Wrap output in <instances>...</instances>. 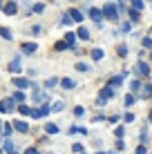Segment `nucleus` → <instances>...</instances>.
Returning <instances> with one entry per match:
<instances>
[{"mask_svg":"<svg viewBox=\"0 0 152 154\" xmlns=\"http://www.w3.org/2000/svg\"><path fill=\"white\" fill-rule=\"evenodd\" d=\"M101 14H103V18H107V20H116L119 18V7L114 2H107L105 7H103Z\"/></svg>","mask_w":152,"mask_h":154,"instance_id":"1","label":"nucleus"},{"mask_svg":"<svg viewBox=\"0 0 152 154\" xmlns=\"http://www.w3.org/2000/svg\"><path fill=\"white\" fill-rule=\"evenodd\" d=\"M11 85H16L18 89H27V87H34V83H31L29 78H20V76L11 78Z\"/></svg>","mask_w":152,"mask_h":154,"instance_id":"2","label":"nucleus"},{"mask_svg":"<svg viewBox=\"0 0 152 154\" xmlns=\"http://www.w3.org/2000/svg\"><path fill=\"white\" fill-rule=\"evenodd\" d=\"M112 96H114V89H112V87H107V85H105V87L101 89V94H98V105H103L105 100H110Z\"/></svg>","mask_w":152,"mask_h":154,"instance_id":"3","label":"nucleus"},{"mask_svg":"<svg viewBox=\"0 0 152 154\" xmlns=\"http://www.w3.org/2000/svg\"><path fill=\"white\" fill-rule=\"evenodd\" d=\"M2 11H5V16H16V14H18V5H16V2H5Z\"/></svg>","mask_w":152,"mask_h":154,"instance_id":"4","label":"nucleus"},{"mask_svg":"<svg viewBox=\"0 0 152 154\" xmlns=\"http://www.w3.org/2000/svg\"><path fill=\"white\" fill-rule=\"evenodd\" d=\"M90 18L98 25V27L103 25V14H101V9H90Z\"/></svg>","mask_w":152,"mask_h":154,"instance_id":"5","label":"nucleus"},{"mask_svg":"<svg viewBox=\"0 0 152 154\" xmlns=\"http://www.w3.org/2000/svg\"><path fill=\"white\" fill-rule=\"evenodd\" d=\"M65 45L70 47V49H76V36L72 34V31H65Z\"/></svg>","mask_w":152,"mask_h":154,"instance_id":"6","label":"nucleus"},{"mask_svg":"<svg viewBox=\"0 0 152 154\" xmlns=\"http://www.w3.org/2000/svg\"><path fill=\"white\" fill-rule=\"evenodd\" d=\"M67 16L72 18V23H83V11H78V9H70Z\"/></svg>","mask_w":152,"mask_h":154,"instance_id":"7","label":"nucleus"},{"mask_svg":"<svg viewBox=\"0 0 152 154\" xmlns=\"http://www.w3.org/2000/svg\"><path fill=\"white\" fill-rule=\"evenodd\" d=\"M14 130L20 132V134H25V132H29V125L25 123V121H16V123H14Z\"/></svg>","mask_w":152,"mask_h":154,"instance_id":"8","label":"nucleus"},{"mask_svg":"<svg viewBox=\"0 0 152 154\" xmlns=\"http://www.w3.org/2000/svg\"><path fill=\"white\" fill-rule=\"evenodd\" d=\"M23 67H20V58H14V60H9V72H14V74H18Z\"/></svg>","mask_w":152,"mask_h":154,"instance_id":"9","label":"nucleus"},{"mask_svg":"<svg viewBox=\"0 0 152 154\" xmlns=\"http://www.w3.org/2000/svg\"><path fill=\"white\" fill-rule=\"evenodd\" d=\"M123 85V76H114V78H110V83H107V87H112V89H116V87H121Z\"/></svg>","mask_w":152,"mask_h":154,"instance_id":"10","label":"nucleus"},{"mask_svg":"<svg viewBox=\"0 0 152 154\" xmlns=\"http://www.w3.org/2000/svg\"><path fill=\"white\" fill-rule=\"evenodd\" d=\"M137 74H139V76H148V74H150V67L145 65V63H137Z\"/></svg>","mask_w":152,"mask_h":154,"instance_id":"11","label":"nucleus"},{"mask_svg":"<svg viewBox=\"0 0 152 154\" xmlns=\"http://www.w3.org/2000/svg\"><path fill=\"white\" fill-rule=\"evenodd\" d=\"M36 49H38L36 42H25V45H23V54H34Z\"/></svg>","mask_w":152,"mask_h":154,"instance_id":"12","label":"nucleus"},{"mask_svg":"<svg viewBox=\"0 0 152 154\" xmlns=\"http://www.w3.org/2000/svg\"><path fill=\"white\" fill-rule=\"evenodd\" d=\"M76 36H78L81 40H87V38H90V31H87L85 27H78V29H76Z\"/></svg>","mask_w":152,"mask_h":154,"instance_id":"13","label":"nucleus"},{"mask_svg":"<svg viewBox=\"0 0 152 154\" xmlns=\"http://www.w3.org/2000/svg\"><path fill=\"white\" fill-rule=\"evenodd\" d=\"M60 87H65V89H74V87H76V83L72 81V78H63V81H60Z\"/></svg>","mask_w":152,"mask_h":154,"instance_id":"14","label":"nucleus"},{"mask_svg":"<svg viewBox=\"0 0 152 154\" xmlns=\"http://www.w3.org/2000/svg\"><path fill=\"white\" fill-rule=\"evenodd\" d=\"M11 100H14V103H25V94L23 92H14L11 94Z\"/></svg>","mask_w":152,"mask_h":154,"instance_id":"15","label":"nucleus"},{"mask_svg":"<svg viewBox=\"0 0 152 154\" xmlns=\"http://www.w3.org/2000/svg\"><path fill=\"white\" fill-rule=\"evenodd\" d=\"M0 36H2L5 40H11V29H7V27H0Z\"/></svg>","mask_w":152,"mask_h":154,"instance_id":"16","label":"nucleus"},{"mask_svg":"<svg viewBox=\"0 0 152 154\" xmlns=\"http://www.w3.org/2000/svg\"><path fill=\"white\" fill-rule=\"evenodd\" d=\"M11 132H14V127L9 125V123H5V125H2V139H7V136L11 134Z\"/></svg>","mask_w":152,"mask_h":154,"instance_id":"17","label":"nucleus"},{"mask_svg":"<svg viewBox=\"0 0 152 154\" xmlns=\"http://www.w3.org/2000/svg\"><path fill=\"white\" fill-rule=\"evenodd\" d=\"M130 89H132V94H139V89H141V83H139V78H134V81H132Z\"/></svg>","mask_w":152,"mask_h":154,"instance_id":"18","label":"nucleus"},{"mask_svg":"<svg viewBox=\"0 0 152 154\" xmlns=\"http://www.w3.org/2000/svg\"><path fill=\"white\" fill-rule=\"evenodd\" d=\"M45 132H47V134H56V132H58V127H56L54 123H47V125H45Z\"/></svg>","mask_w":152,"mask_h":154,"instance_id":"19","label":"nucleus"},{"mask_svg":"<svg viewBox=\"0 0 152 154\" xmlns=\"http://www.w3.org/2000/svg\"><path fill=\"white\" fill-rule=\"evenodd\" d=\"M56 83H58V78H56V76H51V78H47V81H45V89H49V87H54V85Z\"/></svg>","mask_w":152,"mask_h":154,"instance_id":"20","label":"nucleus"},{"mask_svg":"<svg viewBox=\"0 0 152 154\" xmlns=\"http://www.w3.org/2000/svg\"><path fill=\"white\" fill-rule=\"evenodd\" d=\"M29 116H31V119H40L43 112H40V107H34V109H29Z\"/></svg>","mask_w":152,"mask_h":154,"instance_id":"21","label":"nucleus"},{"mask_svg":"<svg viewBox=\"0 0 152 154\" xmlns=\"http://www.w3.org/2000/svg\"><path fill=\"white\" fill-rule=\"evenodd\" d=\"M29 109H31V107H29V105H25V103H23V105H18V112L23 114V116H29Z\"/></svg>","mask_w":152,"mask_h":154,"instance_id":"22","label":"nucleus"},{"mask_svg":"<svg viewBox=\"0 0 152 154\" xmlns=\"http://www.w3.org/2000/svg\"><path fill=\"white\" fill-rule=\"evenodd\" d=\"M92 58L94 60H101L103 58V49H92Z\"/></svg>","mask_w":152,"mask_h":154,"instance_id":"23","label":"nucleus"},{"mask_svg":"<svg viewBox=\"0 0 152 154\" xmlns=\"http://www.w3.org/2000/svg\"><path fill=\"white\" fill-rule=\"evenodd\" d=\"M5 107H7V112H14V109H16V103L9 98V100H5Z\"/></svg>","mask_w":152,"mask_h":154,"instance_id":"24","label":"nucleus"},{"mask_svg":"<svg viewBox=\"0 0 152 154\" xmlns=\"http://www.w3.org/2000/svg\"><path fill=\"white\" fill-rule=\"evenodd\" d=\"M132 9L141 11V9H143V0H132Z\"/></svg>","mask_w":152,"mask_h":154,"instance_id":"25","label":"nucleus"},{"mask_svg":"<svg viewBox=\"0 0 152 154\" xmlns=\"http://www.w3.org/2000/svg\"><path fill=\"white\" fill-rule=\"evenodd\" d=\"M130 20H137V23H139V18H141V16H139V11H137V9H130Z\"/></svg>","mask_w":152,"mask_h":154,"instance_id":"26","label":"nucleus"},{"mask_svg":"<svg viewBox=\"0 0 152 154\" xmlns=\"http://www.w3.org/2000/svg\"><path fill=\"white\" fill-rule=\"evenodd\" d=\"M2 147H5V152H14V143L9 141V139L5 141V143H2Z\"/></svg>","mask_w":152,"mask_h":154,"instance_id":"27","label":"nucleus"},{"mask_svg":"<svg viewBox=\"0 0 152 154\" xmlns=\"http://www.w3.org/2000/svg\"><path fill=\"white\" fill-rule=\"evenodd\" d=\"M43 9H45V5H40V2H36V5H34V7H31V11H34V14H40V11H43Z\"/></svg>","mask_w":152,"mask_h":154,"instance_id":"28","label":"nucleus"},{"mask_svg":"<svg viewBox=\"0 0 152 154\" xmlns=\"http://www.w3.org/2000/svg\"><path fill=\"white\" fill-rule=\"evenodd\" d=\"M134 100H137V98H134V94H128V96H125V105L130 107V105H134Z\"/></svg>","mask_w":152,"mask_h":154,"instance_id":"29","label":"nucleus"},{"mask_svg":"<svg viewBox=\"0 0 152 154\" xmlns=\"http://www.w3.org/2000/svg\"><path fill=\"white\" fill-rule=\"evenodd\" d=\"M63 49H70V47L65 45V40H60V42H56V51H63Z\"/></svg>","mask_w":152,"mask_h":154,"instance_id":"30","label":"nucleus"},{"mask_svg":"<svg viewBox=\"0 0 152 154\" xmlns=\"http://www.w3.org/2000/svg\"><path fill=\"white\" fill-rule=\"evenodd\" d=\"M76 69H78V72H87V69H90V67H87L85 63H76Z\"/></svg>","mask_w":152,"mask_h":154,"instance_id":"31","label":"nucleus"},{"mask_svg":"<svg viewBox=\"0 0 152 154\" xmlns=\"http://www.w3.org/2000/svg\"><path fill=\"white\" fill-rule=\"evenodd\" d=\"M83 114H85V109H83L81 105H78V107H74V116H83Z\"/></svg>","mask_w":152,"mask_h":154,"instance_id":"32","label":"nucleus"},{"mask_svg":"<svg viewBox=\"0 0 152 154\" xmlns=\"http://www.w3.org/2000/svg\"><path fill=\"white\" fill-rule=\"evenodd\" d=\"M121 34H130V23H123L121 25Z\"/></svg>","mask_w":152,"mask_h":154,"instance_id":"33","label":"nucleus"},{"mask_svg":"<svg viewBox=\"0 0 152 154\" xmlns=\"http://www.w3.org/2000/svg\"><path fill=\"white\" fill-rule=\"evenodd\" d=\"M134 154H148V147H145V145H139V147H137V152H134Z\"/></svg>","mask_w":152,"mask_h":154,"instance_id":"34","label":"nucleus"},{"mask_svg":"<svg viewBox=\"0 0 152 154\" xmlns=\"http://www.w3.org/2000/svg\"><path fill=\"white\" fill-rule=\"evenodd\" d=\"M63 107H65V105H63V103H56V105H51V107L49 109H54V112H60V109Z\"/></svg>","mask_w":152,"mask_h":154,"instance_id":"35","label":"nucleus"},{"mask_svg":"<svg viewBox=\"0 0 152 154\" xmlns=\"http://www.w3.org/2000/svg\"><path fill=\"white\" fill-rule=\"evenodd\" d=\"M150 94H152V85H148V87L141 92V96H150Z\"/></svg>","mask_w":152,"mask_h":154,"instance_id":"36","label":"nucleus"},{"mask_svg":"<svg viewBox=\"0 0 152 154\" xmlns=\"http://www.w3.org/2000/svg\"><path fill=\"white\" fill-rule=\"evenodd\" d=\"M125 54H128V47L121 45V47H119V56H125Z\"/></svg>","mask_w":152,"mask_h":154,"instance_id":"37","label":"nucleus"},{"mask_svg":"<svg viewBox=\"0 0 152 154\" xmlns=\"http://www.w3.org/2000/svg\"><path fill=\"white\" fill-rule=\"evenodd\" d=\"M40 31H43V29H40V27H38V25H34V27H31V34H34V36H38V34H40Z\"/></svg>","mask_w":152,"mask_h":154,"instance_id":"38","label":"nucleus"},{"mask_svg":"<svg viewBox=\"0 0 152 154\" xmlns=\"http://www.w3.org/2000/svg\"><path fill=\"white\" fill-rule=\"evenodd\" d=\"M72 150H74V152H83V145H81V143H74V145H72Z\"/></svg>","mask_w":152,"mask_h":154,"instance_id":"39","label":"nucleus"},{"mask_svg":"<svg viewBox=\"0 0 152 154\" xmlns=\"http://www.w3.org/2000/svg\"><path fill=\"white\" fill-rule=\"evenodd\" d=\"M63 25H72V18H70V16H63Z\"/></svg>","mask_w":152,"mask_h":154,"instance_id":"40","label":"nucleus"},{"mask_svg":"<svg viewBox=\"0 0 152 154\" xmlns=\"http://www.w3.org/2000/svg\"><path fill=\"white\" fill-rule=\"evenodd\" d=\"M123 134H125V132H123V127H116V139H121Z\"/></svg>","mask_w":152,"mask_h":154,"instance_id":"41","label":"nucleus"},{"mask_svg":"<svg viewBox=\"0 0 152 154\" xmlns=\"http://www.w3.org/2000/svg\"><path fill=\"white\" fill-rule=\"evenodd\" d=\"M7 112V107H5V100H0V114H5Z\"/></svg>","mask_w":152,"mask_h":154,"instance_id":"42","label":"nucleus"},{"mask_svg":"<svg viewBox=\"0 0 152 154\" xmlns=\"http://www.w3.org/2000/svg\"><path fill=\"white\" fill-rule=\"evenodd\" d=\"M143 47H152V40L150 38H143Z\"/></svg>","mask_w":152,"mask_h":154,"instance_id":"43","label":"nucleus"},{"mask_svg":"<svg viewBox=\"0 0 152 154\" xmlns=\"http://www.w3.org/2000/svg\"><path fill=\"white\" fill-rule=\"evenodd\" d=\"M25 154H38V152H36V150H34V147H29V150H27V152H25Z\"/></svg>","mask_w":152,"mask_h":154,"instance_id":"44","label":"nucleus"},{"mask_svg":"<svg viewBox=\"0 0 152 154\" xmlns=\"http://www.w3.org/2000/svg\"><path fill=\"white\" fill-rule=\"evenodd\" d=\"M2 5H5V2H2V0H0V9H2Z\"/></svg>","mask_w":152,"mask_h":154,"instance_id":"45","label":"nucleus"},{"mask_svg":"<svg viewBox=\"0 0 152 154\" xmlns=\"http://www.w3.org/2000/svg\"><path fill=\"white\" fill-rule=\"evenodd\" d=\"M7 154H18V152H7Z\"/></svg>","mask_w":152,"mask_h":154,"instance_id":"46","label":"nucleus"},{"mask_svg":"<svg viewBox=\"0 0 152 154\" xmlns=\"http://www.w3.org/2000/svg\"><path fill=\"white\" fill-rule=\"evenodd\" d=\"M110 154H119V152H110Z\"/></svg>","mask_w":152,"mask_h":154,"instance_id":"47","label":"nucleus"},{"mask_svg":"<svg viewBox=\"0 0 152 154\" xmlns=\"http://www.w3.org/2000/svg\"><path fill=\"white\" fill-rule=\"evenodd\" d=\"M150 58H152V51H150Z\"/></svg>","mask_w":152,"mask_h":154,"instance_id":"48","label":"nucleus"},{"mask_svg":"<svg viewBox=\"0 0 152 154\" xmlns=\"http://www.w3.org/2000/svg\"><path fill=\"white\" fill-rule=\"evenodd\" d=\"M96 154H103V152H96Z\"/></svg>","mask_w":152,"mask_h":154,"instance_id":"49","label":"nucleus"},{"mask_svg":"<svg viewBox=\"0 0 152 154\" xmlns=\"http://www.w3.org/2000/svg\"><path fill=\"white\" fill-rule=\"evenodd\" d=\"M150 119H152V116H150ZM150 123H152V121H150Z\"/></svg>","mask_w":152,"mask_h":154,"instance_id":"50","label":"nucleus"},{"mask_svg":"<svg viewBox=\"0 0 152 154\" xmlns=\"http://www.w3.org/2000/svg\"><path fill=\"white\" fill-rule=\"evenodd\" d=\"M150 34H152V29H150Z\"/></svg>","mask_w":152,"mask_h":154,"instance_id":"51","label":"nucleus"},{"mask_svg":"<svg viewBox=\"0 0 152 154\" xmlns=\"http://www.w3.org/2000/svg\"><path fill=\"white\" fill-rule=\"evenodd\" d=\"M83 154H85V152H83Z\"/></svg>","mask_w":152,"mask_h":154,"instance_id":"52","label":"nucleus"}]
</instances>
